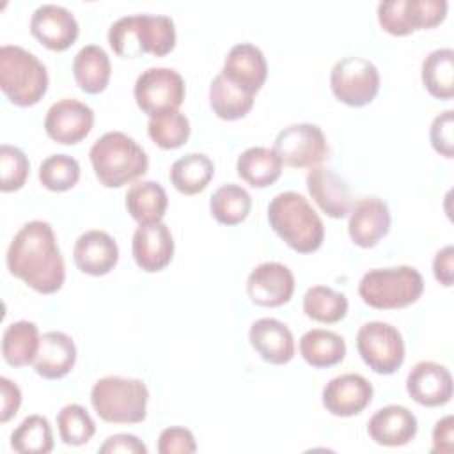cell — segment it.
I'll use <instances>...</instances> for the list:
<instances>
[{"label":"cell","mask_w":454,"mask_h":454,"mask_svg":"<svg viewBox=\"0 0 454 454\" xmlns=\"http://www.w3.org/2000/svg\"><path fill=\"white\" fill-rule=\"evenodd\" d=\"M7 270L41 294L57 293L66 280V266L55 232L48 222H27L5 254Z\"/></svg>","instance_id":"obj_1"},{"label":"cell","mask_w":454,"mask_h":454,"mask_svg":"<svg viewBox=\"0 0 454 454\" xmlns=\"http://www.w3.org/2000/svg\"><path fill=\"white\" fill-rule=\"evenodd\" d=\"M268 222L275 234L300 254H312L323 245V220L298 192L277 193L268 204Z\"/></svg>","instance_id":"obj_2"},{"label":"cell","mask_w":454,"mask_h":454,"mask_svg":"<svg viewBox=\"0 0 454 454\" xmlns=\"http://www.w3.org/2000/svg\"><path fill=\"white\" fill-rule=\"evenodd\" d=\"M112 50L124 59L144 53L163 57L176 46V25L161 14H131L114 21L108 28Z\"/></svg>","instance_id":"obj_3"},{"label":"cell","mask_w":454,"mask_h":454,"mask_svg":"<svg viewBox=\"0 0 454 454\" xmlns=\"http://www.w3.org/2000/svg\"><path fill=\"white\" fill-rule=\"evenodd\" d=\"M89 158L98 181L106 188H121L137 181L149 168L145 151L122 131L101 135L92 144Z\"/></svg>","instance_id":"obj_4"},{"label":"cell","mask_w":454,"mask_h":454,"mask_svg":"<svg viewBox=\"0 0 454 454\" xmlns=\"http://www.w3.org/2000/svg\"><path fill=\"white\" fill-rule=\"evenodd\" d=\"M46 66L16 44L0 48V89L16 106L37 105L48 90Z\"/></svg>","instance_id":"obj_5"},{"label":"cell","mask_w":454,"mask_h":454,"mask_svg":"<svg viewBox=\"0 0 454 454\" xmlns=\"http://www.w3.org/2000/svg\"><path fill=\"white\" fill-rule=\"evenodd\" d=\"M424 291V278L413 266L374 268L358 282L362 301L378 310L404 309L415 303Z\"/></svg>","instance_id":"obj_6"},{"label":"cell","mask_w":454,"mask_h":454,"mask_svg":"<svg viewBox=\"0 0 454 454\" xmlns=\"http://www.w3.org/2000/svg\"><path fill=\"white\" fill-rule=\"evenodd\" d=\"M149 390L142 380L105 376L92 385L94 411L110 424H140L147 415Z\"/></svg>","instance_id":"obj_7"},{"label":"cell","mask_w":454,"mask_h":454,"mask_svg":"<svg viewBox=\"0 0 454 454\" xmlns=\"http://www.w3.org/2000/svg\"><path fill=\"white\" fill-rule=\"evenodd\" d=\"M356 349L364 364L378 374H394L404 362L403 335L385 321L364 323L356 332Z\"/></svg>","instance_id":"obj_8"},{"label":"cell","mask_w":454,"mask_h":454,"mask_svg":"<svg viewBox=\"0 0 454 454\" xmlns=\"http://www.w3.org/2000/svg\"><path fill=\"white\" fill-rule=\"evenodd\" d=\"M445 0H385L378 4V21L392 35H408L440 25L447 16Z\"/></svg>","instance_id":"obj_9"},{"label":"cell","mask_w":454,"mask_h":454,"mask_svg":"<svg viewBox=\"0 0 454 454\" xmlns=\"http://www.w3.org/2000/svg\"><path fill=\"white\" fill-rule=\"evenodd\" d=\"M330 87L344 105L365 106L380 90V71L369 59L348 55L333 64Z\"/></svg>","instance_id":"obj_10"},{"label":"cell","mask_w":454,"mask_h":454,"mask_svg":"<svg viewBox=\"0 0 454 454\" xmlns=\"http://www.w3.org/2000/svg\"><path fill=\"white\" fill-rule=\"evenodd\" d=\"M184 80L170 67H149L135 82L133 96L138 108L149 117L177 110L184 101Z\"/></svg>","instance_id":"obj_11"},{"label":"cell","mask_w":454,"mask_h":454,"mask_svg":"<svg viewBox=\"0 0 454 454\" xmlns=\"http://www.w3.org/2000/svg\"><path fill=\"white\" fill-rule=\"evenodd\" d=\"M273 151L287 167L312 168L328 156V144L317 124L298 122L278 131Z\"/></svg>","instance_id":"obj_12"},{"label":"cell","mask_w":454,"mask_h":454,"mask_svg":"<svg viewBox=\"0 0 454 454\" xmlns=\"http://www.w3.org/2000/svg\"><path fill=\"white\" fill-rule=\"evenodd\" d=\"M94 126V112L89 105L64 98L53 103L44 117L46 135L62 145H74L82 142Z\"/></svg>","instance_id":"obj_13"},{"label":"cell","mask_w":454,"mask_h":454,"mask_svg":"<svg viewBox=\"0 0 454 454\" xmlns=\"http://www.w3.org/2000/svg\"><path fill=\"white\" fill-rule=\"evenodd\" d=\"M78 21L64 5L43 4L30 16V34L48 50L64 51L78 37Z\"/></svg>","instance_id":"obj_14"},{"label":"cell","mask_w":454,"mask_h":454,"mask_svg":"<svg viewBox=\"0 0 454 454\" xmlns=\"http://www.w3.org/2000/svg\"><path fill=\"white\" fill-rule=\"evenodd\" d=\"M294 277L282 262H262L247 278V294L259 307H280L293 298Z\"/></svg>","instance_id":"obj_15"},{"label":"cell","mask_w":454,"mask_h":454,"mask_svg":"<svg viewBox=\"0 0 454 454\" xmlns=\"http://www.w3.org/2000/svg\"><path fill=\"white\" fill-rule=\"evenodd\" d=\"M374 388L367 378L346 372L332 378L321 394L323 406L335 417H353L362 413L372 401Z\"/></svg>","instance_id":"obj_16"},{"label":"cell","mask_w":454,"mask_h":454,"mask_svg":"<svg viewBox=\"0 0 454 454\" xmlns=\"http://www.w3.org/2000/svg\"><path fill=\"white\" fill-rule=\"evenodd\" d=\"M406 392L420 406H443L452 397L450 371L438 362H419L406 376Z\"/></svg>","instance_id":"obj_17"},{"label":"cell","mask_w":454,"mask_h":454,"mask_svg":"<svg viewBox=\"0 0 454 454\" xmlns=\"http://www.w3.org/2000/svg\"><path fill=\"white\" fill-rule=\"evenodd\" d=\"M131 254L140 270L156 273L167 268L174 257V238L167 223L138 225L131 239Z\"/></svg>","instance_id":"obj_18"},{"label":"cell","mask_w":454,"mask_h":454,"mask_svg":"<svg viewBox=\"0 0 454 454\" xmlns=\"http://www.w3.org/2000/svg\"><path fill=\"white\" fill-rule=\"evenodd\" d=\"M390 229L388 204L380 197H364L349 211L348 234L362 248L378 245Z\"/></svg>","instance_id":"obj_19"},{"label":"cell","mask_w":454,"mask_h":454,"mask_svg":"<svg viewBox=\"0 0 454 454\" xmlns=\"http://www.w3.org/2000/svg\"><path fill=\"white\" fill-rule=\"evenodd\" d=\"M220 73L234 85L255 96L266 82L268 62L255 44L238 43L229 50Z\"/></svg>","instance_id":"obj_20"},{"label":"cell","mask_w":454,"mask_h":454,"mask_svg":"<svg viewBox=\"0 0 454 454\" xmlns=\"http://www.w3.org/2000/svg\"><path fill=\"white\" fill-rule=\"evenodd\" d=\"M73 259L82 273L103 277L115 268L119 261V247L108 232L90 229L78 236L73 248Z\"/></svg>","instance_id":"obj_21"},{"label":"cell","mask_w":454,"mask_h":454,"mask_svg":"<svg viewBox=\"0 0 454 454\" xmlns=\"http://www.w3.org/2000/svg\"><path fill=\"white\" fill-rule=\"evenodd\" d=\"M248 340L257 355L273 365H284L294 356V337L287 325L275 317H261L250 325Z\"/></svg>","instance_id":"obj_22"},{"label":"cell","mask_w":454,"mask_h":454,"mask_svg":"<svg viewBox=\"0 0 454 454\" xmlns=\"http://www.w3.org/2000/svg\"><path fill=\"white\" fill-rule=\"evenodd\" d=\"M307 190L319 209L330 218H344L351 211L348 183L332 168L312 167L307 174Z\"/></svg>","instance_id":"obj_23"},{"label":"cell","mask_w":454,"mask_h":454,"mask_svg":"<svg viewBox=\"0 0 454 454\" xmlns=\"http://www.w3.org/2000/svg\"><path fill=\"white\" fill-rule=\"evenodd\" d=\"M417 426V417L406 406L388 404L374 411L367 422V433L378 445L401 447L415 438Z\"/></svg>","instance_id":"obj_24"},{"label":"cell","mask_w":454,"mask_h":454,"mask_svg":"<svg viewBox=\"0 0 454 454\" xmlns=\"http://www.w3.org/2000/svg\"><path fill=\"white\" fill-rule=\"evenodd\" d=\"M76 362L74 340L59 330L41 335L39 349L34 358V369L44 380H59L71 372Z\"/></svg>","instance_id":"obj_25"},{"label":"cell","mask_w":454,"mask_h":454,"mask_svg":"<svg viewBox=\"0 0 454 454\" xmlns=\"http://www.w3.org/2000/svg\"><path fill=\"white\" fill-rule=\"evenodd\" d=\"M167 207V192L156 181H137L126 192V209L138 225L161 222Z\"/></svg>","instance_id":"obj_26"},{"label":"cell","mask_w":454,"mask_h":454,"mask_svg":"<svg viewBox=\"0 0 454 454\" xmlns=\"http://www.w3.org/2000/svg\"><path fill=\"white\" fill-rule=\"evenodd\" d=\"M112 64L106 51L98 44L83 46L73 59V76L87 94H99L106 89Z\"/></svg>","instance_id":"obj_27"},{"label":"cell","mask_w":454,"mask_h":454,"mask_svg":"<svg viewBox=\"0 0 454 454\" xmlns=\"http://www.w3.org/2000/svg\"><path fill=\"white\" fill-rule=\"evenodd\" d=\"M282 160L278 154L262 145L245 149L236 161L238 176L254 188L271 186L282 174Z\"/></svg>","instance_id":"obj_28"},{"label":"cell","mask_w":454,"mask_h":454,"mask_svg":"<svg viewBox=\"0 0 454 454\" xmlns=\"http://www.w3.org/2000/svg\"><path fill=\"white\" fill-rule=\"evenodd\" d=\"M300 355L312 367H332L344 360L346 342L332 330L312 328L300 337Z\"/></svg>","instance_id":"obj_29"},{"label":"cell","mask_w":454,"mask_h":454,"mask_svg":"<svg viewBox=\"0 0 454 454\" xmlns=\"http://www.w3.org/2000/svg\"><path fill=\"white\" fill-rule=\"evenodd\" d=\"M215 176L213 160L204 153H188L177 158L170 167V183L184 195H197Z\"/></svg>","instance_id":"obj_30"},{"label":"cell","mask_w":454,"mask_h":454,"mask_svg":"<svg viewBox=\"0 0 454 454\" xmlns=\"http://www.w3.org/2000/svg\"><path fill=\"white\" fill-rule=\"evenodd\" d=\"M39 328L32 321H14L2 335V356L12 367H23L34 364L39 349Z\"/></svg>","instance_id":"obj_31"},{"label":"cell","mask_w":454,"mask_h":454,"mask_svg":"<svg viewBox=\"0 0 454 454\" xmlns=\"http://www.w3.org/2000/svg\"><path fill=\"white\" fill-rule=\"evenodd\" d=\"M209 106L216 117L223 121H236L252 110L254 94L243 90L218 73L209 85Z\"/></svg>","instance_id":"obj_32"},{"label":"cell","mask_w":454,"mask_h":454,"mask_svg":"<svg viewBox=\"0 0 454 454\" xmlns=\"http://www.w3.org/2000/svg\"><path fill=\"white\" fill-rule=\"evenodd\" d=\"M422 83L436 99H450L454 96V50L438 48L422 60Z\"/></svg>","instance_id":"obj_33"},{"label":"cell","mask_w":454,"mask_h":454,"mask_svg":"<svg viewBox=\"0 0 454 454\" xmlns=\"http://www.w3.org/2000/svg\"><path fill=\"white\" fill-rule=\"evenodd\" d=\"M252 209L250 193L234 183L222 184L209 200V211L213 218L222 225L241 223Z\"/></svg>","instance_id":"obj_34"},{"label":"cell","mask_w":454,"mask_h":454,"mask_svg":"<svg viewBox=\"0 0 454 454\" xmlns=\"http://www.w3.org/2000/svg\"><path fill=\"white\" fill-rule=\"evenodd\" d=\"M11 449L20 454H48L53 449V431L46 417L30 415L11 433Z\"/></svg>","instance_id":"obj_35"},{"label":"cell","mask_w":454,"mask_h":454,"mask_svg":"<svg viewBox=\"0 0 454 454\" xmlns=\"http://www.w3.org/2000/svg\"><path fill=\"white\" fill-rule=\"evenodd\" d=\"M303 312L317 323H337L348 312V298L326 286H312L303 294Z\"/></svg>","instance_id":"obj_36"},{"label":"cell","mask_w":454,"mask_h":454,"mask_svg":"<svg viewBox=\"0 0 454 454\" xmlns=\"http://www.w3.org/2000/svg\"><path fill=\"white\" fill-rule=\"evenodd\" d=\"M149 138L161 149H177L186 144L190 137V121L179 110L149 117Z\"/></svg>","instance_id":"obj_37"},{"label":"cell","mask_w":454,"mask_h":454,"mask_svg":"<svg viewBox=\"0 0 454 454\" xmlns=\"http://www.w3.org/2000/svg\"><path fill=\"white\" fill-rule=\"evenodd\" d=\"M57 427L60 440L66 445H85L96 433V424L89 411L76 403L66 404L57 415Z\"/></svg>","instance_id":"obj_38"},{"label":"cell","mask_w":454,"mask_h":454,"mask_svg":"<svg viewBox=\"0 0 454 454\" xmlns=\"http://www.w3.org/2000/svg\"><path fill=\"white\" fill-rule=\"evenodd\" d=\"M80 179V163L67 154H51L39 165V181L50 192H67Z\"/></svg>","instance_id":"obj_39"},{"label":"cell","mask_w":454,"mask_h":454,"mask_svg":"<svg viewBox=\"0 0 454 454\" xmlns=\"http://www.w3.org/2000/svg\"><path fill=\"white\" fill-rule=\"evenodd\" d=\"M0 170H2V181H0L2 192H16L23 188L30 172V163L27 154L20 147L4 144L0 147Z\"/></svg>","instance_id":"obj_40"},{"label":"cell","mask_w":454,"mask_h":454,"mask_svg":"<svg viewBox=\"0 0 454 454\" xmlns=\"http://www.w3.org/2000/svg\"><path fill=\"white\" fill-rule=\"evenodd\" d=\"M452 129H454V112L452 110H445L442 114H438L429 128V140L433 149L450 160L454 158V137H452Z\"/></svg>","instance_id":"obj_41"},{"label":"cell","mask_w":454,"mask_h":454,"mask_svg":"<svg viewBox=\"0 0 454 454\" xmlns=\"http://www.w3.org/2000/svg\"><path fill=\"white\" fill-rule=\"evenodd\" d=\"M195 450H197V443L190 429L172 426V427H165L160 433V438H158L160 454H188Z\"/></svg>","instance_id":"obj_42"},{"label":"cell","mask_w":454,"mask_h":454,"mask_svg":"<svg viewBox=\"0 0 454 454\" xmlns=\"http://www.w3.org/2000/svg\"><path fill=\"white\" fill-rule=\"evenodd\" d=\"M101 454H147V447L145 443L137 438L135 434H128V433H117L112 434L105 440V443L99 447Z\"/></svg>","instance_id":"obj_43"},{"label":"cell","mask_w":454,"mask_h":454,"mask_svg":"<svg viewBox=\"0 0 454 454\" xmlns=\"http://www.w3.org/2000/svg\"><path fill=\"white\" fill-rule=\"evenodd\" d=\"M0 390H2V403H0V422H9L20 410L21 404V390L20 387L11 381L9 378H0Z\"/></svg>","instance_id":"obj_44"},{"label":"cell","mask_w":454,"mask_h":454,"mask_svg":"<svg viewBox=\"0 0 454 454\" xmlns=\"http://www.w3.org/2000/svg\"><path fill=\"white\" fill-rule=\"evenodd\" d=\"M454 450V417L445 415L433 427V447L431 452L450 454Z\"/></svg>","instance_id":"obj_45"},{"label":"cell","mask_w":454,"mask_h":454,"mask_svg":"<svg viewBox=\"0 0 454 454\" xmlns=\"http://www.w3.org/2000/svg\"><path fill=\"white\" fill-rule=\"evenodd\" d=\"M433 275L442 286L445 287L452 286V280H454V247L452 245H445L434 254Z\"/></svg>","instance_id":"obj_46"}]
</instances>
